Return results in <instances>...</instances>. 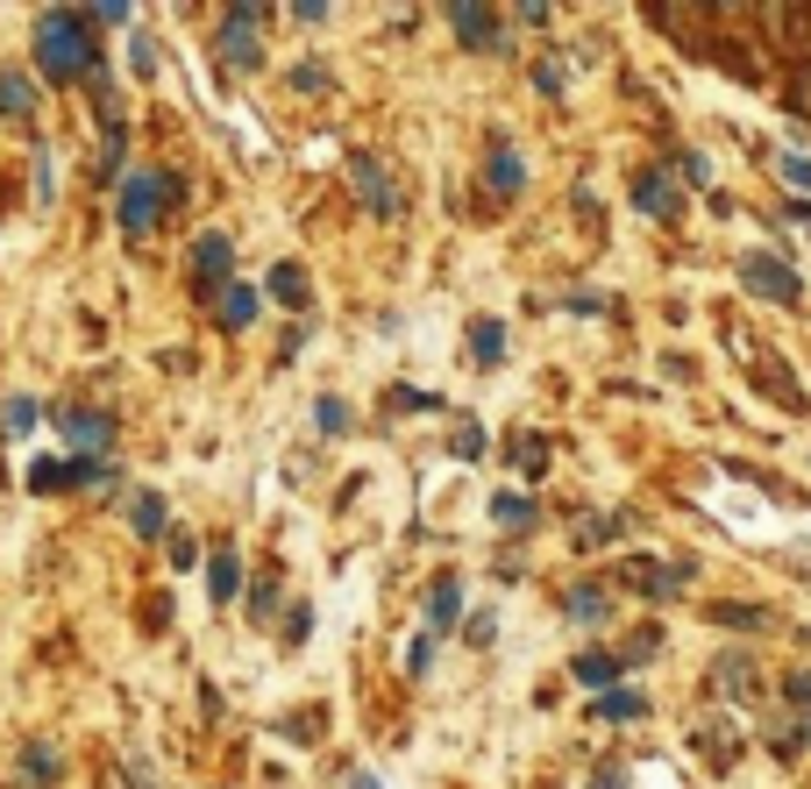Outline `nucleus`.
I'll return each mask as SVG.
<instances>
[{
    "label": "nucleus",
    "mask_w": 811,
    "mask_h": 789,
    "mask_svg": "<svg viewBox=\"0 0 811 789\" xmlns=\"http://www.w3.org/2000/svg\"><path fill=\"white\" fill-rule=\"evenodd\" d=\"M178 200H186V178H178V171H122V200H114V221H122L129 242H143Z\"/></svg>",
    "instance_id": "f03ea898"
},
{
    "label": "nucleus",
    "mask_w": 811,
    "mask_h": 789,
    "mask_svg": "<svg viewBox=\"0 0 811 789\" xmlns=\"http://www.w3.org/2000/svg\"><path fill=\"white\" fill-rule=\"evenodd\" d=\"M292 93H307V100L335 93V71H327V65H292Z\"/></svg>",
    "instance_id": "c756f323"
},
{
    "label": "nucleus",
    "mask_w": 811,
    "mask_h": 789,
    "mask_svg": "<svg viewBox=\"0 0 811 789\" xmlns=\"http://www.w3.org/2000/svg\"><path fill=\"white\" fill-rule=\"evenodd\" d=\"M385 405H392V413H434V405H442V399H434V391H413V385H399V391H392V399H385Z\"/></svg>",
    "instance_id": "e433bc0d"
},
{
    "label": "nucleus",
    "mask_w": 811,
    "mask_h": 789,
    "mask_svg": "<svg viewBox=\"0 0 811 789\" xmlns=\"http://www.w3.org/2000/svg\"><path fill=\"white\" fill-rule=\"evenodd\" d=\"M100 171H129V129H108V143H100Z\"/></svg>",
    "instance_id": "f704fd0d"
},
{
    "label": "nucleus",
    "mask_w": 811,
    "mask_h": 789,
    "mask_svg": "<svg viewBox=\"0 0 811 789\" xmlns=\"http://www.w3.org/2000/svg\"><path fill=\"white\" fill-rule=\"evenodd\" d=\"M620 576H626V584H634L648 604H663V598H676V590L690 584V563H648V555H634Z\"/></svg>",
    "instance_id": "9d476101"
},
{
    "label": "nucleus",
    "mask_w": 811,
    "mask_h": 789,
    "mask_svg": "<svg viewBox=\"0 0 811 789\" xmlns=\"http://www.w3.org/2000/svg\"><path fill=\"white\" fill-rule=\"evenodd\" d=\"M313 427H321L327 442H335V434H349V399H335V391H321V399H313Z\"/></svg>",
    "instance_id": "c85d7f7f"
},
{
    "label": "nucleus",
    "mask_w": 811,
    "mask_h": 789,
    "mask_svg": "<svg viewBox=\"0 0 811 789\" xmlns=\"http://www.w3.org/2000/svg\"><path fill=\"white\" fill-rule=\"evenodd\" d=\"M448 29H456L463 51H506V14H499V8L456 0V8H448Z\"/></svg>",
    "instance_id": "1a4fd4ad"
},
{
    "label": "nucleus",
    "mask_w": 811,
    "mask_h": 789,
    "mask_svg": "<svg viewBox=\"0 0 811 789\" xmlns=\"http://www.w3.org/2000/svg\"><path fill=\"white\" fill-rule=\"evenodd\" d=\"M634 207L648 221H676V178L663 164H648V171H634Z\"/></svg>",
    "instance_id": "f8f14e48"
},
{
    "label": "nucleus",
    "mask_w": 811,
    "mask_h": 789,
    "mask_svg": "<svg viewBox=\"0 0 811 789\" xmlns=\"http://www.w3.org/2000/svg\"><path fill=\"white\" fill-rule=\"evenodd\" d=\"M278 733H285V740H321V711H292Z\"/></svg>",
    "instance_id": "ea45409f"
},
{
    "label": "nucleus",
    "mask_w": 811,
    "mask_h": 789,
    "mask_svg": "<svg viewBox=\"0 0 811 789\" xmlns=\"http://www.w3.org/2000/svg\"><path fill=\"white\" fill-rule=\"evenodd\" d=\"M463 342H470V356H477V363H499V356H506V321L477 313V321H470V335H463Z\"/></svg>",
    "instance_id": "393cba45"
},
{
    "label": "nucleus",
    "mask_w": 811,
    "mask_h": 789,
    "mask_svg": "<svg viewBox=\"0 0 811 789\" xmlns=\"http://www.w3.org/2000/svg\"><path fill=\"white\" fill-rule=\"evenodd\" d=\"M349 186H356V200H364L370 207V214H378V221H392L399 214V186H392V171H385V157H378V149H349Z\"/></svg>",
    "instance_id": "6e6552de"
},
{
    "label": "nucleus",
    "mask_w": 811,
    "mask_h": 789,
    "mask_svg": "<svg viewBox=\"0 0 811 789\" xmlns=\"http://www.w3.org/2000/svg\"><path fill=\"white\" fill-rule=\"evenodd\" d=\"M257 307H264L257 285H221V292H214V321L229 327V335H243V327L257 321Z\"/></svg>",
    "instance_id": "4468645a"
},
{
    "label": "nucleus",
    "mask_w": 811,
    "mask_h": 789,
    "mask_svg": "<svg viewBox=\"0 0 811 789\" xmlns=\"http://www.w3.org/2000/svg\"><path fill=\"white\" fill-rule=\"evenodd\" d=\"M719 690H726V697H747V690H762V676H755V662H747V655H719Z\"/></svg>",
    "instance_id": "a878e982"
},
{
    "label": "nucleus",
    "mask_w": 811,
    "mask_h": 789,
    "mask_svg": "<svg viewBox=\"0 0 811 789\" xmlns=\"http://www.w3.org/2000/svg\"><path fill=\"white\" fill-rule=\"evenodd\" d=\"M186 264H192V292L214 299L221 285H235V242L221 235V227H207V235L186 249Z\"/></svg>",
    "instance_id": "0eeeda50"
},
{
    "label": "nucleus",
    "mask_w": 811,
    "mask_h": 789,
    "mask_svg": "<svg viewBox=\"0 0 811 789\" xmlns=\"http://www.w3.org/2000/svg\"><path fill=\"white\" fill-rule=\"evenodd\" d=\"M264 292L278 299V307H292V313H307V307H313V285H307V270H299V264H270Z\"/></svg>",
    "instance_id": "a211bd4d"
},
{
    "label": "nucleus",
    "mask_w": 811,
    "mask_h": 789,
    "mask_svg": "<svg viewBox=\"0 0 811 789\" xmlns=\"http://www.w3.org/2000/svg\"><path fill=\"white\" fill-rule=\"evenodd\" d=\"M57 434H65L71 455H93V463H108L114 448V413H100V405H51Z\"/></svg>",
    "instance_id": "423d86ee"
},
{
    "label": "nucleus",
    "mask_w": 811,
    "mask_h": 789,
    "mask_svg": "<svg viewBox=\"0 0 811 789\" xmlns=\"http://www.w3.org/2000/svg\"><path fill=\"white\" fill-rule=\"evenodd\" d=\"M129 526H135L143 541H157L164 526H171V512H164V491H149V484H143V491L129 498Z\"/></svg>",
    "instance_id": "4be33fe9"
},
{
    "label": "nucleus",
    "mask_w": 811,
    "mask_h": 789,
    "mask_svg": "<svg viewBox=\"0 0 811 789\" xmlns=\"http://www.w3.org/2000/svg\"><path fill=\"white\" fill-rule=\"evenodd\" d=\"M57 776H65V754H57L51 740H29V747L14 754V782L22 789H57Z\"/></svg>",
    "instance_id": "9b49d317"
},
{
    "label": "nucleus",
    "mask_w": 811,
    "mask_h": 789,
    "mask_svg": "<svg viewBox=\"0 0 811 789\" xmlns=\"http://www.w3.org/2000/svg\"><path fill=\"white\" fill-rule=\"evenodd\" d=\"M784 697H790V711L811 704V676H790V682H784Z\"/></svg>",
    "instance_id": "864d4df0"
},
{
    "label": "nucleus",
    "mask_w": 811,
    "mask_h": 789,
    "mask_svg": "<svg viewBox=\"0 0 811 789\" xmlns=\"http://www.w3.org/2000/svg\"><path fill=\"white\" fill-rule=\"evenodd\" d=\"M129 71H135V79H157V43H149L143 29L129 36Z\"/></svg>",
    "instance_id": "473e14b6"
},
{
    "label": "nucleus",
    "mask_w": 811,
    "mask_h": 789,
    "mask_svg": "<svg viewBox=\"0 0 811 789\" xmlns=\"http://www.w3.org/2000/svg\"><path fill=\"white\" fill-rule=\"evenodd\" d=\"M292 22L299 29H321L327 22V0H292Z\"/></svg>",
    "instance_id": "49530a36"
},
{
    "label": "nucleus",
    "mask_w": 811,
    "mask_h": 789,
    "mask_svg": "<svg viewBox=\"0 0 811 789\" xmlns=\"http://www.w3.org/2000/svg\"><path fill=\"white\" fill-rule=\"evenodd\" d=\"M733 270H741V285L755 299H776V307H798V299H804V278L790 270V256H776V249H747Z\"/></svg>",
    "instance_id": "39448f33"
},
{
    "label": "nucleus",
    "mask_w": 811,
    "mask_h": 789,
    "mask_svg": "<svg viewBox=\"0 0 811 789\" xmlns=\"http://www.w3.org/2000/svg\"><path fill=\"white\" fill-rule=\"evenodd\" d=\"M307 335H313V321H292V327H285V335H278V363H292L299 348H307Z\"/></svg>",
    "instance_id": "79ce46f5"
},
{
    "label": "nucleus",
    "mask_w": 811,
    "mask_h": 789,
    "mask_svg": "<svg viewBox=\"0 0 811 789\" xmlns=\"http://www.w3.org/2000/svg\"><path fill=\"white\" fill-rule=\"evenodd\" d=\"M36 71L51 86H79V79H100V71H108L86 8H43L36 14Z\"/></svg>",
    "instance_id": "f257e3e1"
},
{
    "label": "nucleus",
    "mask_w": 811,
    "mask_h": 789,
    "mask_svg": "<svg viewBox=\"0 0 811 789\" xmlns=\"http://www.w3.org/2000/svg\"><path fill=\"white\" fill-rule=\"evenodd\" d=\"M669 164H676V171L690 178V186H712V164H704L698 149H669Z\"/></svg>",
    "instance_id": "4c0bfd02"
},
{
    "label": "nucleus",
    "mask_w": 811,
    "mask_h": 789,
    "mask_svg": "<svg viewBox=\"0 0 811 789\" xmlns=\"http://www.w3.org/2000/svg\"><path fill=\"white\" fill-rule=\"evenodd\" d=\"M264 22H270V8H229L221 14V36H214V57L235 71V79H249V71H264Z\"/></svg>",
    "instance_id": "7ed1b4c3"
},
{
    "label": "nucleus",
    "mask_w": 811,
    "mask_h": 789,
    "mask_svg": "<svg viewBox=\"0 0 811 789\" xmlns=\"http://www.w3.org/2000/svg\"><path fill=\"white\" fill-rule=\"evenodd\" d=\"M86 484H114V463H93V455H36L29 463V491L36 498L86 491Z\"/></svg>",
    "instance_id": "20e7f679"
},
{
    "label": "nucleus",
    "mask_w": 811,
    "mask_h": 789,
    "mask_svg": "<svg viewBox=\"0 0 811 789\" xmlns=\"http://www.w3.org/2000/svg\"><path fill=\"white\" fill-rule=\"evenodd\" d=\"M591 719H606V725H634V719H648V697L626 690V682H620V690H598V697H591Z\"/></svg>",
    "instance_id": "6ab92c4d"
},
{
    "label": "nucleus",
    "mask_w": 811,
    "mask_h": 789,
    "mask_svg": "<svg viewBox=\"0 0 811 789\" xmlns=\"http://www.w3.org/2000/svg\"><path fill=\"white\" fill-rule=\"evenodd\" d=\"M569 676H577V682H584V690H591V697H598V690H620V676H626V662H620V655H606V647H584V655H577V662H569Z\"/></svg>",
    "instance_id": "2eb2a0df"
},
{
    "label": "nucleus",
    "mask_w": 811,
    "mask_h": 789,
    "mask_svg": "<svg viewBox=\"0 0 811 789\" xmlns=\"http://www.w3.org/2000/svg\"><path fill=\"white\" fill-rule=\"evenodd\" d=\"M513 22H520V29H548V8H541V0H527V8H513Z\"/></svg>",
    "instance_id": "603ef678"
},
{
    "label": "nucleus",
    "mask_w": 811,
    "mask_h": 789,
    "mask_svg": "<svg viewBox=\"0 0 811 789\" xmlns=\"http://www.w3.org/2000/svg\"><path fill=\"white\" fill-rule=\"evenodd\" d=\"M86 22H93V29H129L135 14L122 8V0H108V8H86Z\"/></svg>",
    "instance_id": "a19ab883"
},
{
    "label": "nucleus",
    "mask_w": 811,
    "mask_h": 789,
    "mask_svg": "<svg viewBox=\"0 0 811 789\" xmlns=\"http://www.w3.org/2000/svg\"><path fill=\"white\" fill-rule=\"evenodd\" d=\"M456 619H463V576L442 569V576L427 584V626L442 633V626H456Z\"/></svg>",
    "instance_id": "f3484780"
},
{
    "label": "nucleus",
    "mask_w": 811,
    "mask_h": 789,
    "mask_svg": "<svg viewBox=\"0 0 811 789\" xmlns=\"http://www.w3.org/2000/svg\"><path fill=\"white\" fill-rule=\"evenodd\" d=\"M235 590H243V555H235V548H214V555H207V598H214V604H235Z\"/></svg>",
    "instance_id": "aec40b11"
},
{
    "label": "nucleus",
    "mask_w": 811,
    "mask_h": 789,
    "mask_svg": "<svg viewBox=\"0 0 811 789\" xmlns=\"http://www.w3.org/2000/svg\"><path fill=\"white\" fill-rule=\"evenodd\" d=\"M776 171H784L790 186H811V157H798V149H784V157H776Z\"/></svg>",
    "instance_id": "a18cd8bd"
},
{
    "label": "nucleus",
    "mask_w": 811,
    "mask_h": 789,
    "mask_svg": "<svg viewBox=\"0 0 811 789\" xmlns=\"http://www.w3.org/2000/svg\"><path fill=\"white\" fill-rule=\"evenodd\" d=\"M406 669H413V676H427V669H434V633H420V641L406 647Z\"/></svg>",
    "instance_id": "c03bdc74"
},
{
    "label": "nucleus",
    "mask_w": 811,
    "mask_h": 789,
    "mask_svg": "<svg viewBox=\"0 0 811 789\" xmlns=\"http://www.w3.org/2000/svg\"><path fill=\"white\" fill-rule=\"evenodd\" d=\"M620 512H598V520H577V548L584 555H598V548H612V541H620Z\"/></svg>",
    "instance_id": "bb28decb"
},
{
    "label": "nucleus",
    "mask_w": 811,
    "mask_h": 789,
    "mask_svg": "<svg viewBox=\"0 0 811 789\" xmlns=\"http://www.w3.org/2000/svg\"><path fill=\"white\" fill-rule=\"evenodd\" d=\"M51 186H57V171H51V149H36V200H51Z\"/></svg>",
    "instance_id": "3c124183"
},
{
    "label": "nucleus",
    "mask_w": 811,
    "mask_h": 789,
    "mask_svg": "<svg viewBox=\"0 0 811 789\" xmlns=\"http://www.w3.org/2000/svg\"><path fill=\"white\" fill-rule=\"evenodd\" d=\"M784 214L798 221V227H811V200H784Z\"/></svg>",
    "instance_id": "6e6d98bb"
},
{
    "label": "nucleus",
    "mask_w": 811,
    "mask_h": 789,
    "mask_svg": "<svg viewBox=\"0 0 811 789\" xmlns=\"http://www.w3.org/2000/svg\"><path fill=\"white\" fill-rule=\"evenodd\" d=\"M491 520H499V526H534L541 505H534L527 491H499V498H491Z\"/></svg>",
    "instance_id": "cd10ccee"
},
{
    "label": "nucleus",
    "mask_w": 811,
    "mask_h": 789,
    "mask_svg": "<svg viewBox=\"0 0 811 789\" xmlns=\"http://www.w3.org/2000/svg\"><path fill=\"white\" fill-rule=\"evenodd\" d=\"M448 455H456V463H477V455H485V427H456Z\"/></svg>",
    "instance_id": "58836bf2"
},
{
    "label": "nucleus",
    "mask_w": 811,
    "mask_h": 789,
    "mask_svg": "<svg viewBox=\"0 0 811 789\" xmlns=\"http://www.w3.org/2000/svg\"><path fill=\"white\" fill-rule=\"evenodd\" d=\"M463 641L491 647V641H499V612H491V604H485V612H470V619H463Z\"/></svg>",
    "instance_id": "72a5a7b5"
},
{
    "label": "nucleus",
    "mask_w": 811,
    "mask_h": 789,
    "mask_svg": "<svg viewBox=\"0 0 811 789\" xmlns=\"http://www.w3.org/2000/svg\"><path fill=\"white\" fill-rule=\"evenodd\" d=\"M513 463L527 469V477H541V469H548V434H520V442H513Z\"/></svg>",
    "instance_id": "2f4dec72"
},
{
    "label": "nucleus",
    "mask_w": 811,
    "mask_h": 789,
    "mask_svg": "<svg viewBox=\"0 0 811 789\" xmlns=\"http://www.w3.org/2000/svg\"><path fill=\"white\" fill-rule=\"evenodd\" d=\"M349 789H378V776H364V768H356V776H349Z\"/></svg>",
    "instance_id": "4d7b16f0"
},
{
    "label": "nucleus",
    "mask_w": 811,
    "mask_h": 789,
    "mask_svg": "<svg viewBox=\"0 0 811 789\" xmlns=\"http://www.w3.org/2000/svg\"><path fill=\"white\" fill-rule=\"evenodd\" d=\"M712 626H733V633H769V604H747V598H726V604H704Z\"/></svg>",
    "instance_id": "412c9836"
},
{
    "label": "nucleus",
    "mask_w": 811,
    "mask_h": 789,
    "mask_svg": "<svg viewBox=\"0 0 811 789\" xmlns=\"http://www.w3.org/2000/svg\"><path fill=\"white\" fill-rule=\"evenodd\" d=\"M563 307H569V313H606V307H612V299H606V292H569V299H563Z\"/></svg>",
    "instance_id": "8fccbe9b"
},
{
    "label": "nucleus",
    "mask_w": 811,
    "mask_h": 789,
    "mask_svg": "<svg viewBox=\"0 0 811 789\" xmlns=\"http://www.w3.org/2000/svg\"><path fill=\"white\" fill-rule=\"evenodd\" d=\"M36 420H43V405L14 391V399L0 405V442H29V434H36Z\"/></svg>",
    "instance_id": "b1692460"
},
{
    "label": "nucleus",
    "mask_w": 811,
    "mask_h": 789,
    "mask_svg": "<svg viewBox=\"0 0 811 789\" xmlns=\"http://www.w3.org/2000/svg\"><path fill=\"white\" fill-rule=\"evenodd\" d=\"M648 655H663V626H641L634 641H626V655H620V662L634 669V662H648Z\"/></svg>",
    "instance_id": "c9c22d12"
},
{
    "label": "nucleus",
    "mask_w": 811,
    "mask_h": 789,
    "mask_svg": "<svg viewBox=\"0 0 811 789\" xmlns=\"http://www.w3.org/2000/svg\"><path fill=\"white\" fill-rule=\"evenodd\" d=\"M192 563H200V541H192V534H171V569H192Z\"/></svg>",
    "instance_id": "de8ad7c7"
},
{
    "label": "nucleus",
    "mask_w": 811,
    "mask_h": 789,
    "mask_svg": "<svg viewBox=\"0 0 811 789\" xmlns=\"http://www.w3.org/2000/svg\"><path fill=\"white\" fill-rule=\"evenodd\" d=\"M591 789H626V768H598V776H591Z\"/></svg>",
    "instance_id": "5fc2aeb1"
},
{
    "label": "nucleus",
    "mask_w": 811,
    "mask_h": 789,
    "mask_svg": "<svg viewBox=\"0 0 811 789\" xmlns=\"http://www.w3.org/2000/svg\"><path fill=\"white\" fill-rule=\"evenodd\" d=\"M534 93H548V100L563 93V65H534Z\"/></svg>",
    "instance_id": "09e8293b"
},
{
    "label": "nucleus",
    "mask_w": 811,
    "mask_h": 789,
    "mask_svg": "<svg viewBox=\"0 0 811 789\" xmlns=\"http://www.w3.org/2000/svg\"><path fill=\"white\" fill-rule=\"evenodd\" d=\"M0 114L8 121L36 114V79H29V71H0Z\"/></svg>",
    "instance_id": "5701e85b"
},
{
    "label": "nucleus",
    "mask_w": 811,
    "mask_h": 789,
    "mask_svg": "<svg viewBox=\"0 0 811 789\" xmlns=\"http://www.w3.org/2000/svg\"><path fill=\"white\" fill-rule=\"evenodd\" d=\"M485 186L499 192V200H520V186H527V164H520L513 143H491V149H485Z\"/></svg>",
    "instance_id": "ddd939ff"
},
{
    "label": "nucleus",
    "mask_w": 811,
    "mask_h": 789,
    "mask_svg": "<svg viewBox=\"0 0 811 789\" xmlns=\"http://www.w3.org/2000/svg\"><path fill=\"white\" fill-rule=\"evenodd\" d=\"M249 619H257V626H270V619H278V584H270V576H257V584H249V604H243Z\"/></svg>",
    "instance_id": "7c9ffc66"
},
{
    "label": "nucleus",
    "mask_w": 811,
    "mask_h": 789,
    "mask_svg": "<svg viewBox=\"0 0 811 789\" xmlns=\"http://www.w3.org/2000/svg\"><path fill=\"white\" fill-rule=\"evenodd\" d=\"M563 619H569V626H606V619H612V598H606V584H569V598H563Z\"/></svg>",
    "instance_id": "dca6fc26"
},
{
    "label": "nucleus",
    "mask_w": 811,
    "mask_h": 789,
    "mask_svg": "<svg viewBox=\"0 0 811 789\" xmlns=\"http://www.w3.org/2000/svg\"><path fill=\"white\" fill-rule=\"evenodd\" d=\"M313 633V604H292V619H285V647H299Z\"/></svg>",
    "instance_id": "37998d69"
}]
</instances>
